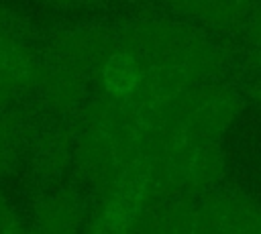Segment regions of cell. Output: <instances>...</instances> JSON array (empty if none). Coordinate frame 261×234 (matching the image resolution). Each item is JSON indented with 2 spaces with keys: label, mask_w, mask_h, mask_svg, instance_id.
I'll return each instance as SVG.
<instances>
[{
  "label": "cell",
  "mask_w": 261,
  "mask_h": 234,
  "mask_svg": "<svg viewBox=\"0 0 261 234\" xmlns=\"http://www.w3.org/2000/svg\"><path fill=\"white\" fill-rule=\"evenodd\" d=\"M104 81L112 94H118V96L128 94L137 83V69L133 59L120 53L112 55L104 69Z\"/></svg>",
  "instance_id": "1"
}]
</instances>
